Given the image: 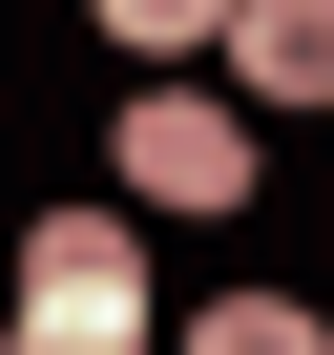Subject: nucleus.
Returning a JSON list of instances; mask_svg holds the SVG:
<instances>
[{
  "instance_id": "nucleus-1",
  "label": "nucleus",
  "mask_w": 334,
  "mask_h": 355,
  "mask_svg": "<svg viewBox=\"0 0 334 355\" xmlns=\"http://www.w3.org/2000/svg\"><path fill=\"white\" fill-rule=\"evenodd\" d=\"M125 209H251V105L125 84Z\"/></svg>"
},
{
  "instance_id": "nucleus-2",
  "label": "nucleus",
  "mask_w": 334,
  "mask_h": 355,
  "mask_svg": "<svg viewBox=\"0 0 334 355\" xmlns=\"http://www.w3.org/2000/svg\"><path fill=\"white\" fill-rule=\"evenodd\" d=\"M21 313H125L146 334V209H42L21 230Z\"/></svg>"
},
{
  "instance_id": "nucleus-3",
  "label": "nucleus",
  "mask_w": 334,
  "mask_h": 355,
  "mask_svg": "<svg viewBox=\"0 0 334 355\" xmlns=\"http://www.w3.org/2000/svg\"><path fill=\"white\" fill-rule=\"evenodd\" d=\"M251 105H334V0H230V42H209Z\"/></svg>"
},
{
  "instance_id": "nucleus-4",
  "label": "nucleus",
  "mask_w": 334,
  "mask_h": 355,
  "mask_svg": "<svg viewBox=\"0 0 334 355\" xmlns=\"http://www.w3.org/2000/svg\"><path fill=\"white\" fill-rule=\"evenodd\" d=\"M188 355H334V334H313L292 293H209V313H188Z\"/></svg>"
},
{
  "instance_id": "nucleus-5",
  "label": "nucleus",
  "mask_w": 334,
  "mask_h": 355,
  "mask_svg": "<svg viewBox=\"0 0 334 355\" xmlns=\"http://www.w3.org/2000/svg\"><path fill=\"white\" fill-rule=\"evenodd\" d=\"M84 21H105L125 63H188V42H230V0H84Z\"/></svg>"
},
{
  "instance_id": "nucleus-6",
  "label": "nucleus",
  "mask_w": 334,
  "mask_h": 355,
  "mask_svg": "<svg viewBox=\"0 0 334 355\" xmlns=\"http://www.w3.org/2000/svg\"><path fill=\"white\" fill-rule=\"evenodd\" d=\"M21 355H146L125 313H21Z\"/></svg>"
},
{
  "instance_id": "nucleus-7",
  "label": "nucleus",
  "mask_w": 334,
  "mask_h": 355,
  "mask_svg": "<svg viewBox=\"0 0 334 355\" xmlns=\"http://www.w3.org/2000/svg\"><path fill=\"white\" fill-rule=\"evenodd\" d=\"M313 334H334V313H313Z\"/></svg>"
}]
</instances>
